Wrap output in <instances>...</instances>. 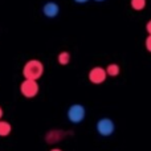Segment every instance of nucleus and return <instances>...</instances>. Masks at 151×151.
<instances>
[{"mask_svg":"<svg viewBox=\"0 0 151 151\" xmlns=\"http://www.w3.org/2000/svg\"><path fill=\"white\" fill-rule=\"evenodd\" d=\"M50 151H63V150H60V149H52Z\"/></svg>","mask_w":151,"mask_h":151,"instance_id":"obj_15","label":"nucleus"},{"mask_svg":"<svg viewBox=\"0 0 151 151\" xmlns=\"http://www.w3.org/2000/svg\"><path fill=\"white\" fill-rule=\"evenodd\" d=\"M57 60H58L60 65H68V64L70 63V55H69V52H61L60 55H58Z\"/></svg>","mask_w":151,"mask_h":151,"instance_id":"obj_9","label":"nucleus"},{"mask_svg":"<svg viewBox=\"0 0 151 151\" xmlns=\"http://www.w3.org/2000/svg\"><path fill=\"white\" fill-rule=\"evenodd\" d=\"M146 31L149 32V35H151V20H150L149 23L146 24Z\"/></svg>","mask_w":151,"mask_h":151,"instance_id":"obj_12","label":"nucleus"},{"mask_svg":"<svg viewBox=\"0 0 151 151\" xmlns=\"http://www.w3.org/2000/svg\"><path fill=\"white\" fill-rule=\"evenodd\" d=\"M106 70V74L110 76V77H115V76L119 74V66L117 65V64H110V65H107V68L105 69Z\"/></svg>","mask_w":151,"mask_h":151,"instance_id":"obj_8","label":"nucleus"},{"mask_svg":"<svg viewBox=\"0 0 151 151\" xmlns=\"http://www.w3.org/2000/svg\"><path fill=\"white\" fill-rule=\"evenodd\" d=\"M131 7L135 11H142L146 7V0H131Z\"/></svg>","mask_w":151,"mask_h":151,"instance_id":"obj_10","label":"nucleus"},{"mask_svg":"<svg viewBox=\"0 0 151 151\" xmlns=\"http://www.w3.org/2000/svg\"><path fill=\"white\" fill-rule=\"evenodd\" d=\"M85 107L82 106V105H72L70 107H69L68 110V118L69 121H70L72 123H80L83 121V118H85Z\"/></svg>","mask_w":151,"mask_h":151,"instance_id":"obj_3","label":"nucleus"},{"mask_svg":"<svg viewBox=\"0 0 151 151\" xmlns=\"http://www.w3.org/2000/svg\"><path fill=\"white\" fill-rule=\"evenodd\" d=\"M76 3H78V4H83V3H86V1H89V0H74Z\"/></svg>","mask_w":151,"mask_h":151,"instance_id":"obj_13","label":"nucleus"},{"mask_svg":"<svg viewBox=\"0 0 151 151\" xmlns=\"http://www.w3.org/2000/svg\"><path fill=\"white\" fill-rule=\"evenodd\" d=\"M12 131V126L5 121H0V137H7Z\"/></svg>","mask_w":151,"mask_h":151,"instance_id":"obj_7","label":"nucleus"},{"mask_svg":"<svg viewBox=\"0 0 151 151\" xmlns=\"http://www.w3.org/2000/svg\"><path fill=\"white\" fill-rule=\"evenodd\" d=\"M44 73V65L39 60H29L23 68V76L27 80H39Z\"/></svg>","mask_w":151,"mask_h":151,"instance_id":"obj_1","label":"nucleus"},{"mask_svg":"<svg viewBox=\"0 0 151 151\" xmlns=\"http://www.w3.org/2000/svg\"><path fill=\"white\" fill-rule=\"evenodd\" d=\"M1 117H3V109H1V106H0V119H1Z\"/></svg>","mask_w":151,"mask_h":151,"instance_id":"obj_14","label":"nucleus"},{"mask_svg":"<svg viewBox=\"0 0 151 151\" xmlns=\"http://www.w3.org/2000/svg\"><path fill=\"white\" fill-rule=\"evenodd\" d=\"M107 74H106V70L101 66H96L93 68L90 72H89V81L91 83H96V85H99V83L105 82L106 80Z\"/></svg>","mask_w":151,"mask_h":151,"instance_id":"obj_5","label":"nucleus"},{"mask_svg":"<svg viewBox=\"0 0 151 151\" xmlns=\"http://www.w3.org/2000/svg\"><path fill=\"white\" fill-rule=\"evenodd\" d=\"M96 1H104V0H96Z\"/></svg>","mask_w":151,"mask_h":151,"instance_id":"obj_16","label":"nucleus"},{"mask_svg":"<svg viewBox=\"0 0 151 151\" xmlns=\"http://www.w3.org/2000/svg\"><path fill=\"white\" fill-rule=\"evenodd\" d=\"M20 91L27 98H33L39 93V83L36 80H24L20 85Z\"/></svg>","mask_w":151,"mask_h":151,"instance_id":"obj_2","label":"nucleus"},{"mask_svg":"<svg viewBox=\"0 0 151 151\" xmlns=\"http://www.w3.org/2000/svg\"><path fill=\"white\" fill-rule=\"evenodd\" d=\"M146 49L151 53V35H149V37L146 39Z\"/></svg>","mask_w":151,"mask_h":151,"instance_id":"obj_11","label":"nucleus"},{"mask_svg":"<svg viewBox=\"0 0 151 151\" xmlns=\"http://www.w3.org/2000/svg\"><path fill=\"white\" fill-rule=\"evenodd\" d=\"M115 130V126H114V122L109 118H102L97 122V131H98L99 135L102 137H109L114 133Z\"/></svg>","mask_w":151,"mask_h":151,"instance_id":"obj_4","label":"nucleus"},{"mask_svg":"<svg viewBox=\"0 0 151 151\" xmlns=\"http://www.w3.org/2000/svg\"><path fill=\"white\" fill-rule=\"evenodd\" d=\"M58 12H60V7H58V4L55 1H48V3H45L44 7H42V13L49 19L56 17V16L58 15Z\"/></svg>","mask_w":151,"mask_h":151,"instance_id":"obj_6","label":"nucleus"}]
</instances>
